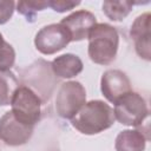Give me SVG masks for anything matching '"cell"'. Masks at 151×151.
<instances>
[{"mask_svg": "<svg viewBox=\"0 0 151 151\" xmlns=\"http://www.w3.org/2000/svg\"><path fill=\"white\" fill-rule=\"evenodd\" d=\"M70 42L71 38L67 31L60 24L44 26L38 31L34 38L35 48L45 55H51L61 51Z\"/></svg>", "mask_w": 151, "mask_h": 151, "instance_id": "8992f818", "label": "cell"}, {"mask_svg": "<svg viewBox=\"0 0 151 151\" xmlns=\"http://www.w3.org/2000/svg\"><path fill=\"white\" fill-rule=\"evenodd\" d=\"M100 90L103 96L112 104H116L123 96L131 92V81L120 70H107L100 79Z\"/></svg>", "mask_w": 151, "mask_h": 151, "instance_id": "ba28073f", "label": "cell"}, {"mask_svg": "<svg viewBox=\"0 0 151 151\" xmlns=\"http://www.w3.org/2000/svg\"><path fill=\"white\" fill-rule=\"evenodd\" d=\"M15 51L0 33V71H8L14 65Z\"/></svg>", "mask_w": 151, "mask_h": 151, "instance_id": "2e32d148", "label": "cell"}, {"mask_svg": "<svg viewBox=\"0 0 151 151\" xmlns=\"http://www.w3.org/2000/svg\"><path fill=\"white\" fill-rule=\"evenodd\" d=\"M47 7V1L44 0H28L19 1L17 4V11L26 18L28 22H34L37 13L44 11Z\"/></svg>", "mask_w": 151, "mask_h": 151, "instance_id": "9a60e30c", "label": "cell"}, {"mask_svg": "<svg viewBox=\"0 0 151 151\" xmlns=\"http://www.w3.org/2000/svg\"><path fill=\"white\" fill-rule=\"evenodd\" d=\"M41 98L28 86H19L11 106L14 117L26 125L34 126L41 117Z\"/></svg>", "mask_w": 151, "mask_h": 151, "instance_id": "3957f363", "label": "cell"}, {"mask_svg": "<svg viewBox=\"0 0 151 151\" xmlns=\"http://www.w3.org/2000/svg\"><path fill=\"white\" fill-rule=\"evenodd\" d=\"M149 136L139 130H124L118 133L114 142L116 151H144Z\"/></svg>", "mask_w": 151, "mask_h": 151, "instance_id": "7c38bea8", "label": "cell"}, {"mask_svg": "<svg viewBox=\"0 0 151 151\" xmlns=\"http://www.w3.org/2000/svg\"><path fill=\"white\" fill-rule=\"evenodd\" d=\"M133 2L131 1H104L103 12L112 21H122L132 11Z\"/></svg>", "mask_w": 151, "mask_h": 151, "instance_id": "5bb4252c", "label": "cell"}, {"mask_svg": "<svg viewBox=\"0 0 151 151\" xmlns=\"http://www.w3.org/2000/svg\"><path fill=\"white\" fill-rule=\"evenodd\" d=\"M87 39V53L94 64L110 65L114 61L119 46V35L113 26L105 22L96 24Z\"/></svg>", "mask_w": 151, "mask_h": 151, "instance_id": "7a4b0ae2", "label": "cell"}, {"mask_svg": "<svg viewBox=\"0 0 151 151\" xmlns=\"http://www.w3.org/2000/svg\"><path fill=\"white\" fill-rule=\"evenodd\" d=\"M18 87L19 80L11 70L0 71V106L11 105L12 98Z\"/></svg>", "mask_w": 151, "mask_h": 151, "instance_id": "4fadbf2b", "label": "cell"}, {"mask_svg": "<svg viewBox=\"0 0 151 151\" xmlns=\"http://www.w3.org/2000/svg\"><path fill=\"white\" fill-rule=\"evenodd\" d=\"M15 2L13 0H0V25L6 24L13 15Z\"/></svg>", "mask_w": 151, "mask_h": 151, "instance_id": "ac0fdd59", "label": "cell"}, {"mask_svg": "<svg viewBox=\"0 0 151 151\" xmlns=\"http://www.w3.org/2000/svg\"><path fill=\"white\" fill-rule=\"evenodd\" d=\"M114 118L126 126H139L149 116L145 99L137 92H129L114 104Z\"/></svg>", "mask_w": 151, "mask_h": 151, "instance_id": "277c9868", "label": "cell"}, {"mask_svg": "<svg viewBox=\"0 0 151 151\" xmlns=\"http://www.w3.org/2000/svg\"><path fill=\"white\" fill-rule=\"evenodd\" d=\"M150 19L151 15L149 12L143 13L142 15L137 17L131 26L130 35L134 42V48L137 54L145 59L150 60Z\"/></svg>", "mask_w": 151, "mask_h": 151, "instance_id": "30bf717a", "label": "cell"}, {"mask_svg": "<svg viewBox=\"0 0 151 151\" xmlns=\"http://www.w3.org/2000/svg\"><path fill=\"white\" fill-rule=\"evenodd\" d=\"M34 126L26 125L18 120L12 111L6 112L0 118V139L8 146H20L26 144L32 134Z\"/></svg>", "mask_w": 151, "mask_h": 151, "instance_id": "52a82bcc", "label": "cell"}, {"mask_svg": "<svg viewBox=\"0 0 151 151\" xmlns=\"http://www.w3.org/2000/svg\"><path fill=\"white\" fill-rule=\"evenodd\" d=\"M59 24L67 31L71 41H80L87 39L90 31L97 24V18L93 13L80 9L61 19Z\"/></svg>", "mask_w": 151, "mask_h": 151, "instance_id": "9c48e42d", "label": "cell"}, {"mask_svg": "<svg viewBox=\"0 0 151 151\" xmlns=\"http://www.w3.org/2000/svg\"><path fill=\"white\" fill-rule=\"evenodd\" d=\"M80 1H71V0H47V7H51L53 11L64 13L73 9L79 6Z\"/></svg>", "mask_w": 151, "mask_h": 151, "instance_id": "e0dca14e", "label": "cell"}, {"mask_svg": "<svg viewBox=\"0 0 151 151\" xmlns=\"http://www.w3.org/2000/svg\"><path fill=\"white\" fill-rule=\"evenodd\" d=\"M86 103V90L81 83L71 80L61 84L55 98V111L63 119H72Z\"/></svg>", "mask_w": 151, "mask_h": 151, "instance_id": "5b68a950", "label": "cell"}, {"mask_svg": "<svg viewBox=\"0 0 151 151\" xmlns=\"http://www.w3.org/2000/svg\"><path fill=\"white\" fill-rule=\"evenodd\" d=\"M112 107L103 100H91L71 119L72 126L83 134H97L110 129L114 123Z\"/></svg>", "mask_w": 151, "mask_h": 151, "instance_id": "6da1fadb", "label": "cell"}, {"mask_svg": "<svg viewBox=\"0 0 151 151\" xmlns=\"http://www.w3.org/2000/svg\"><path fill=\"white\" fill-rule=\"evenodd\" d=\"M50 66L53 73L63 79H70L78 76L84 68L81 59L72 53H66L54 58Z\"/></svg>", "mask_w": 151, "mask_h": 151, "instance_id": "8fae6325", "label": "cell"}]
</instances>
